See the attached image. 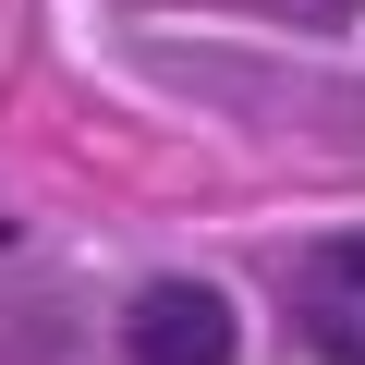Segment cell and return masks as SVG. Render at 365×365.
<instances>
[{"label": "cell", "mask_w": 365, "mask_h": 365, "mask_svg": "<svg viewBox=\"0 0 365 365\" xmlns=\"http://www.w3.org/2000/svg\"><path fill=\"white\" fill-rule=\"evenodd\" d=\"M122 353L134 365H244V317L207 280H146L122 317Z\"/></svg>", "instance_id": "cell-1"}, {"label": "cell", "mask_w": 365, "mask_h": 365, "mask_svg": "<svg viewBox=\"0 0 365 365\" xmlns=\"http://www.w3.org/2000/svg\"><path fill=\"white\" fill-rule=\"evenodd\" d=\"M292 329H304L317 365H365V244L292 256Z\"/></svg>", "instance_id": "cell-2"}, {"label": "cell", "mask_w": 365, "mask_h": 365, "mask_svg": "<svg viewBox=\"0 0 365 365\" xmlns=\"http://www.w3.org/2000/svg\"><path fill=\"white\" fill-rule=\"evenodd\" d=\"M220 13H256V25H317V37H329V25H353V13H365V0H220Z\"/></svg>", "instance_id": "cell-3"}, {"label": "cell", "mask_w": 365, "mask_h": 365, "mask_svg": "<svg viewBox=\"0 0 365 365\" xmlns=\"http://www.w3.org/2000/svg\"><path fill=\"white\" fill-rule=\"evenodd\" d=\"M0 244H13V220H0Z\"/></svg>", "instance_id": "cell-4"}]
</instances>
